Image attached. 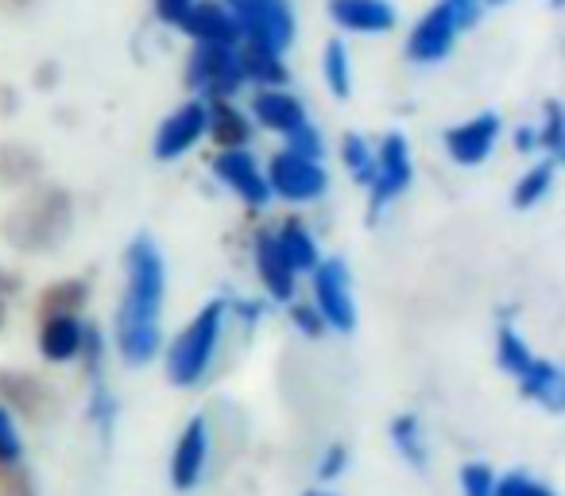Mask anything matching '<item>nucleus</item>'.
I'll list each match as a JSON object with an SVG mask.
<instances>
[{"mask_svg": "<svg viewBox=\"0 0 565 496\" xmlns=\"http://www.w3.org/2000/svg\"><path fill=\"white\" fill-rule=\"evenodd\" d=\"M372 213H380L387 202L403 194L411 187V148L399 133H392L376 151V167H372Z\"/></svg>", "mask_w": 565, "mask_h": 496, "instance_id": "nucleus-7", "label": "nucleus"}, {"mask_svg": "<svg viewBox=\"0 0 565 496\" xmlns=\"http://www.w3.org/2000/svg\"><path fill=\"white\" fill-rule=\"evenodd\" d=\"M454 40H457L454 12H449L446 4H434V9L418 20L415 32H411L407 51H411V59H418V63H438V59H446L449 51H454Z\"/></svg>", "mask_w": 565, "mask_h": 496, "instance_id": "nucleus-9", "label": "nucleus"}, {"mask_svg": "<svg viewBox=\"0 0 565 496\" xmlns=\"http://www.w3.org/2000/svg\"><path fill=\"white\" fill-rule=\"evenodd\" d=\"M205 450H210V434H205V419L194 415L182 431V442L174 450V465H171V481L179 488H194L202 481L205 469Z\"/></svg>", "mask_w": 565, "mask_h": 496, "instance_id": "nucleus-13", "label": "nucleus"}, {"mask_svg": "<svg viewBox=\"0 0 565 496\" xmlns=\"http://www.w3.org/2000/svg\"><path fill=\"white\" fill-rule=\"evenodd\" d=\"M267 187H271V194L287 198V202H315L330 187V175H326V167L318 159L279 151L271 159V171H267Z\"/></svg>", "mask_w": 565, "mask_h": 496, "instance_id": "nucleus-5", "label": "nucleus"}, {"mask_svg": "<svg viewBox=\"0 0 565 496\" xmlns=\"http://www.w3.org/2000/svg\"><path fill=\"white\" fill-rule=\"evenodd\" d=\"M179 28L202 43H236V35H241L233 12H225L221 4H198V0H194V9L182 17Z\"/></svg>", "mask_w": 565, "mask_h": 496, "instance_id": "nucleus-15", "label": "nucleus"}, {"mask_svg": "<svg viewBox=\"0 0 565 496\" xmlns=\"http://www.w3.org/2000/svg\"><path fill=\"white\" fill-rule=\"evenodd\" d=\"M256 268L259 276H264L267 292H271V299L287 303L295 295V268L287 264V256L279 253V244H275V236H259L256 241Z\"/></svg>", "mask_w": 565, "mask_h": 496, "instance_id": "nucleus-16", "label": "nucleus"}, {"mask_svg": "<svg viewBox=\"0 0 565 496\" xmlns=\"http://www.w3.org/2000/svg\"><path fill=\"white\" fill-rule=\"evenodd\" d=\"M256 120L271 133H287L307 125V109L295 94H282V89H267V94H256V105H252Z\"/></svg>", "mask_w": 565, "mask_h": 496, "instance_id": "nucleus-14", "label": "nucleus"}, {"mask_svg": "<svg viewBox=\"0 0 565 496\" xmlns=\"http://www.w3.org/2000/svg\"><path fill=\"white\" fill-rule=\"evenodd\" d=\"M333 24L349 28V32H392L395 28V9L387 0H330Z\"/></svg>", "mask_w": 565, "mask_h": 496, "instance_id": "nucleus-12", "label": "nucleus"}, {"mask_svg": "<svg viewBox=\"0 0 565 496\" xmlns=\"http://www.w3.org/2000/svg\"><path fill=\"white\" fill-rule=\"evenodd\" d=\"M449 12H454V20H457V28H465V24H472V20L480 17V0H441Z\"/></svg>", "mask_w": 565, "mask_h": 496, "instance_id": "nucleus-31", "label": "nucleus"}, {"mask_svg": "<svg viewBox=\"0 0 565 496\" xmlns=\"http://www.w3.org/2000/svg\"><path fill=\"white\" fill-rule=\"evenodd\" d=\"M20 431H17V419L9 411L0 408V465H12L20 457Z\"/></svg>", "mask_w": 565, "mask_h": 496, "instance_id": "nucleus-28", "label": "nucleus"}, {"mask_svg": "<svg viewBox=\"0 0 565 496\" xmlns=\"http://www.w3.org/2000/svg\"><path fill=\"white\" fill-rule=\"evenodd\" d=\"M213 171H217V179L225 182V187H233L244 202L264 205L267 198H271V187H267V179L259 175L256 159H252L244 148H225L217 159H213Z\"/></svg>", "mask_w": 565, "mask_h": 496, "instance_id": "nucleus-10", "label": "nucleus"}, {"mask_svg": "<svg viewBox=\"0 0 565 496\" xmlns=\"http://www.w3.org/2000/svg\"><path fill=\"white\" fill-rule=\"evenodd\" d=\"M345 446H330V454L322 457V477H338L341 465H345Z\"/></svg>", "mask_w": 565, "mask_h": 496, "instance_id": "nucleus-33", "label": "nucleus"}, {"mask_svg": "<svg viewBox=\"0 0 565 496\" xmlns=\"http://www.w3.org/2000/svg\"><path fill=\"white\" fill-rule=\"evenodd\" d=\"M315 299L322 323H330L338 334L356 330V303H353V284H349L345 261L330 256V261H318L315 268Z\"/></svg>", "mask_w": 565, "mask_h": 496, "instance_id": "nucleus-4", "label": "nucleus"}, {"mask_svg": "<svg viewBox=\"0 0 565 496\" xmlns=\"http://www.w3.org/2000/svg\"><path fill=\"white\" fill-rule=\"evenodd\" d=\"M461 488H465V496H492V488H495L492 469H488V465H480V462L465 465V469H461Z\"/></svg>", "mask_w": 565, "mask_h": 496, "instance_id": "nucleus-27", "label": "nucleus"}, {"mask_svg": "<svg viewBox=\"0 0 565 496\" xmlns=\"http://www.w3.org/2000/svg\"><path fill=\"white\" fill-rule=\"evenodd\" d=\"M495 357H500L503 372H523V365L531 361V349L523 346V338H519L511 326H500V338H495Z\"/></svg>", "mask_w": 565, "mask_h": 496, "instance_id": "nucleus-24", "label": "nucleus"}, {"mask_svg": "<svg viewBox=\"0 0 565 496\" xmlns=\"http://www.w3.org/2000/svg\"><path fill=\"white\" fill-rule=\"evenodd\" d=\"M156 9H159V17H163V20H171V24H182V17L194 9V0H156Z\"/></svg>", "mask_w": 565, "mask_h": 496, "instance_id": "nucleus-32", "label": "nucleus"}, {"mask_svg": "<svg viewBox=\"0 0 565 496\" xmlns=\"http://www.w3.org/2000/svg\"><path fill=\"white\" fill-rule=\"evenodd\" d=\"M539 144H546L550 156H562V109H557L554 102L546 105V133L539 136Z\"/></svg>", "mask_w": 565, "mask_h": 496, "instance_id": "nucleus-30", "label": "nucleus"}, {"mask_svg": "<svg viewBox=\"0 0 565 496\" xmlns=\"http://www.w3.org/2000/svg\"><path fill=\"white\" fill-rule=\"evenodd\" d=\"M213 136H217L221 144H225V148H233V144H241V140H248V128H244V120L236 117L233 109H217L213 113Z\"/></svg>", "mask_w": 565, "mask_h": 496, "instance_id": "nucleus-26", "label": "nucleus"}, {"mask_svg": "<svg viewBox=\"0 0 565 496\" xmlns=\"http://www.w3.org/2000/svg\"><path fill=\"white\" fill-rule=\"evenodd\" d=\"M341 151H345V167L356 175V179L369 182L372 179V167H376V156H372V148L361 140V136H345V144H341Z\"/></svg>", "mask_w": 565, "mask_h": 496, "instance_id": "nucleus-25", "label": "nucleus"}, {"mask_svg": "<svg viewBox=\"0 0 565 496\" xmlns=\"http://www.w3.org/2000/svg\"><path fill=\"white\" fill-rule=\"evenodd\" d=\"M287 140H291V148H287V151H295V156H307V159H318V163H322L326 144H322V136H318L315 128H310V120L302 128H295V133L287 136Z\"/></svg>", "mask_w": 565, "mask_h": 496, "instance_id": "nucleus-29", "label": "nucleus"}, {"mask_svg": "<svg viewBox=\"0 0 565 496\" xmlns=\"http://www.w3.org/2000/svg\"><path fill=\"white\" fill-rule=\"evenodd\" d=\"M326 82H330V89L338 97L353 94V74H349V51H345V43H338V40H333L330 48H326Z\"/></svg>", "mask_w": 565, "mask_h": 496, "instance_id": "nucleus-23", "label": "nucleus"}, {"mask_svg": "<svg viewBox=\"0 0 565 496\" xmlns=\"http://www.w3.org/2000/svg\"><path fill=\"white\" fill-rule=\"evenodd\" d=\"M515 144H519V148H523V151H526V148H531V144H539V136H534V133H531V128H523V133H519V136H515Z\"/></svg>", "mask_w": 565, "mask_h": 496, "instance_id": "nucleus-35", "label": "nucleus"}, {"mask_svg": "<svg viewBox=\"0 0 565 496\" xmlns=\"http://www.w3.org/2000/svg\"><path fill=\"white\" fill-rule=\"evenodd\" d=\"M221 323H225V303H210V307L182 330V338L174 341L171 357H167V377H171L174 384L186 388L202 380V372L210 369L213 353H217Z\"/></svg>", "mask_w": 565, "mask_h": 496, "instance_id": "nucleus-2", "label": "nucleus"}, {"mask_svg": "<svg viewBox=\"0 0 565 496\" xmlns=\"http://www.w3.org/2000/svg\"><path fill=\"white\" fill-rule=\"evenodd\" d=\"M241 66H244V78L259 82V86H275V82L287 78L279 55H271V51H259V48H248V55H241Z\"/></svg>", "mask_w": 565, "mask_h": 496, "instance_id": "nucleus-21", "label": "nucleus"}, {"mask_svg": "<svg viewBox=\"0 0 565 496\" xmlns=\"http://www.w3.org/2000/svg\"><path fill=\"white\" fill-rule=\"evenodd\" d=\"M392 439L399 446V454L407 457L415 469H426V442H423V431H418V419L415 415H399L392 423Z\"/></svg>", "mask_w": 565, "mask_h": 496, "instance_id": "nucleus-20", "label": "nucleus"}, {"mask_svg": "<svg viewBox=\"0 0 565 496\" xmlns=\"http://www.w3.org/2000/svg\"><path fill=\"white\" fill-rule=\"evenodd\" d=\"M495 136H500V117H495V113H484V117H472V120H465V125L449 128L446 148L461 167H477L488 159Z\"/></svg>", "mask_w": 565, "mask_h": 496, "instance_id": "nucleus-11", "label": "nucleus"}, {"mask_svg": "<svg viewBox=\"0 0 565 496\" xmlns=\"http://www.w3.org/2000/svg\"><path fill=\"white\" fill-rule=\"evenodd\" d=\"M78 349H82V326L71 315H58L43 326V353L51 361H71Z\"/></svg>", "mask_w": 565, "mask_h": 496, "instance_id": "nucleus-19", "label": "nucleus"}, {"mask_svg": "<svg viewBox=\"0 0 565 496\" xmlns=\"http://www.w3.org/2000/svg\"><path fill=\"white\" fill-rule=\"evenodd\" d=\"M233 4V20L252 48L282 55V48H291L295 40V12L287 0H228Z\"/></svg>", "mask_w": 565, "mask_h": 496, "instance_id": "nucleus-3", "label": "nucleus"}, {"mask_svg": "<svg viewBox=\"0 0 565 496\" xmlns=\"http://www.w3.org/2000/svg\"><path fill=\"white\" fill-rule=\"evenodd\" d=\"M167 292V268L148 236L128 244V287L120 303V357L128 365H148L159 349V307Z\"/></svg>", "mask_w": 565, "mask_h": 496, "instance_id": "nucleus-1", "label": "nucleus"}, {"mask_svg": "<svg viewBox=\"0 0 565 496\" xmlns=\"http://www.w3.org/2000/svg\"><path fill=\"white\" fill-rule=\"evenodd\" d=\"M550 182H554V159H550V163H534L515 187V205H519V210H531L539 198H546Z\"/></svg>", "mask_w": 565, "mask_h": 496, "instance_id": "nucleus-22", "label": "nucleus"}, {"mask_svg": "<svg viewBox=\"0 0 565 496\" xmlns=\"http://www.w3.org/2000/svg\"><path fill=\"white\" fill-rule=\"evenodd\" d=\"M210 133V109L202 102H190L174 109L171 117L159 125L156 133V156L159 159H179L186 148H194L202 136Z\"/></svg>", "mask_w": 565, "mask_h": 496, "instance_id": "nucleus-8", "label": "nucleus"}, {"mask_svg": "<svg viewBox=\"0 0 565 496\" xmlns=\"http://www.w3.org/2000/svg\"><path fill=\"white\" fill-rule=\"evenodd\" d=\"M307 496H333V493H307Z\"/></svg>", "mask_w": 565, "mask_h": 496, "instance_id": "nucleus-36", "label": "nucleus"}, {"mask_svg": "<svg viewBox=\"0 0 565 496\" xmlns=\"http://www.w3.org/2000/svg\"><path fill=\"white\" fill-rule=\"evenodd\" d=\"M295 323H299L307 334H318V330H322V318L310 315V307H299V310H295Z\"/></svg>", "mask_w": 565, "mask_h": 496, "instance_id": "nucleus-34", "label": "nucleus"}, {"mask_svg": "<svg viewBox=\"0 0 565 496\" xmlns=\"http://www.w3.org/2000/svg\"><path fill=\"white\" fill-rule=\"evenodd\" d=\"M190 82L210 97H228L241 89L244 66L236 55V43H202L194 59H190Z\"/></svg>", "mask_w": 565, "mask_h": 496, "instance_id": "nucleus-6", "label": "nucleus"}, {"mask_svg": "<svg viewBox=\"0 0 565 496\" xmlns=\"http://www.w3.org/2000/svg\"><path fill=\"white\" fill-rule=\"evenodd\" d=\"M492 4H503V0H492Z\"/></svg>", "mask_w": 565, "mask_h": 496, "instance_id": "nucleus-37", "label": "nucleus"}, {"mask_svg": "<svg viewBox=\"0 0 565 496\" xmlns=\"http://www.w3.org/2000/svg\"><path fill=\"white\" fill-rule=\"evenodd\" d=\"M519 384H523V392L531 395V400L546 403L550 411H562V369H557L554 361H542V357H531V361L523 365V372H519Z\"/></svg>", "mask_w": 565, "mask_h": 496, "instance_id": "nucleus-17", "label": "nucleus"}, {"mask_svg": "<svg viewBox=\"0 0 565 496\" xmlns=\"http://www.w3.org/2000/svg\"><path fill=\"white\" fill-rule=\"evenodd\" d=\"M275 244H279V253L287 256V264H291L295 272H310L318 264V244H315V236H310L307 229L299 225V221L282 225L279 236H275Z\"/></svg>", "mask_w": 565, "mask_h": 496, "instance_id": "nucleus-18", "label": "nucleus"}]
</instances>
